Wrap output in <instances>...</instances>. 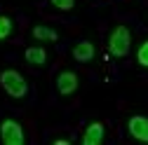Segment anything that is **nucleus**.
I'll return each mask as SVG.
<instances>
[{"label": "nucleus", "mask_w": 148, "mask_h": 145, "mask_svg": "<svg viewBox=\"0 0 148 145\" xmlns=\"http://www.w3.org/2000/svg\"><path fill=\"white\" fill-rule=\"evenodd\" d=\"M127 133L139 143H148V117L146 115H132L127 122Z\"/></svg>", "instance_id": "39448f33"}, {"label": "nucleus", "mask_w": 148, "mask_h": 145, "mask_svg": "<svg viewBox=\"0 0 148 145\" xmlns=\"http://www.w3.org/2000/svg\"><path fill=\"white\" fill-rule=\"evenodd\" d=\"M0 87H3L5 94L12 96V98H26V94H28L26 77L19 70H14V68H5L3 72H0Z\"/></svg>", "instance_id": "f03ea898"}, {"label": "nucleus", "mask_w": 148, "mask_h": 145, "mask_svg": "<svg viewBox=\"0 0 148 145\" xmlns=\"http://www.w3.org/2000/svg\"><path fill=\"white\" fill-rule=\"evenodd\" d=\"M129 49H132V30L125 24H118L110 28L108 33V51L113 54L115 59H125Z\"/></svg>", "instance_id": "f257e3e1"}, {"label": "nucleus", "mask_w": 148, "mask_h": 145, "mask_svg": "<svg viewBox=\"0 0 148 145\" xmlns=\"http://www.w3.org/2000/svg\"><path fill=\"white\" fill-rule=\"evenodd\" d=\"M52 7H57L59 12H71L73 7H75V0H49Z\"/></svg>", "instance_id": "f8f14e48"}, {"label": "nucleus", "mask_w": 148, "mask_h": 145, "mask_svg": "<svg viewBox=\"0 0 148 145\" xmlns=\"http://www.w3.org/2000/svg\"><path fill=\"white\" fill-rule=\"evenodd\" d=\"M24 59H26V63H31V66H47V49L45 47H40V45H33V47H26L24 49Z\"/></svg>", "instance_id": "6e6552de"}, {"label": "nucleus", "mask_w": 148, "mask_h": 145, "mask_svg": "<svg viewBox=\"0 0 148 145\" xmlns=\"http://www.w3.org/2000/svg\"><path fill=\"white\" fill-rule=\"evenodd\" d=\"M14 33V19L7 14H0V40H7Z\"/></svg>", "instance_id": "9d476101"}, {"label": "nucleus", "mask_w": 148, "mask_h": 145, "mask_svg": "<svg viewBox=\"0 0 148 145\" xmlns=\"http://www.w3.org/2000/svg\"><path fill=\"white\" fill-rule=\"evenodd\" d=\"M103 140H106V124L103 122H92L82 133V143L85 145H101Z\"/></svg>", "instance_id": "423d86ee"}, {"label": "nucleus", "mask_w": 148, "mask_h": 145, "mask_svg": "<svg viewBox=\"0 0 148 145\" xmlns=\"http://www.w3.org/2000/svg\"><path fill=\"white\" fill-rule=\"evenodd\" d=\"M31 33H33L35 40H42V42H57V40H59V33L54 30V28H49V26H42V24L33 26Z\"/></svg>", "instance_id": "1a4fd4ad"}, {"label": "nucleus", "mask_w": 148, "mask_h": 145, "mask_svg": "<svg viewBox=\"0 0 148 145\" xmlns=\"http://www.w3.org/2000/svg\"><path fill=\"white\" fill-rule=\"evenodd\" d=\"M54 143H57V145H68V138H57Z\"/></svg>", "instance_id": "ddd939ff"}, {"label": "nucleus", "mask_w": 148, "mask_h": 145, "mask_svg": "<svg viewBox=\"0 0 148 145\" xmlns=\"http://www.w3.org/2000/svg\"><path fill=\"white\" fill-rule=\"evenodd\" d=\"M136 63L141 68H148V40H143L136 49Z\"/></svg>", "instance_id": "9b49d317"}, {"label": "nucleus", "mask_w": 148, "mask_h": 145, "mask_svg": "<svg viewBox=\"0 0 148 145\" xmlns=\"http://www.w3.org/2000/svg\"><path fill=\"white\" fill-rule=\"evenodd\" d=\"M73 59H75L78 63H89L92 59H94V54H97V49H94V45H92L89 40H80L75 47H73Z\"/></svg>", "instance_id": "0eeeda50"}, {"label": "nucleus", "mask_w": 148, "mask_h": 145, "mask_svg": "<svg viewBox=\"0 0 148 145\" xmlns=\"http://www.w3.org/2000/svg\"><path fill=\"white\" fill-rule=\"evenodd\" d=\"M54 87H57V94L59 96H73L80 87V77L75 70H59L57 77H54Z\"/></svg>", "instance_id": "20e7f679"}, {"label": "nucleus", "mask_w": 148, "mask_h": 145, "mask_svg": "<svg viewBox=\"0 0 148 145\" xmlns=\"http://www.w3.org/2000/svg\"><path fill=\"white\" fill-rule=\"evenodd\" d=\"M0 140L5 145H24L26 143L24 126L14 119H3L0 122Z\"/></svg>", "instance_id": "7ed1b4c3"}]
</instances>
